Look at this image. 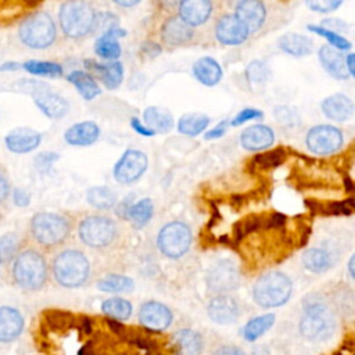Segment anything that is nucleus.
I'll use <instances>...</instances> for the list:
<instances>
[{
  "label": "nucleus",
  "mask_w": 355,
  "mask_h": 355,
  "mask_svg": "<svg viewBox=\"0 0 355 355\" xmlns=\"http://www.w3.org/2000/svg\"><path fill=\"white\" fill-rule=\"evenodd\" d=\"M125 31L121 29V28H112V29H108L105 32H103L96 43H94V53L105 60V61H116L119 57H121V53H122V49H121V44H119V37L121 36H125Z\"/></svg>",
  "instance_id": "nucleus-27"
},
{
  "label": "nucleus",
  "mask_w": 355,
  "mask_h": 355,
  "mask_svg": "<svg viewBox=\"0 0 355 355\" xmlns=\"http://www.w3.org/2000/svg\"><path fill=\"white\" fill-rule=\"evenodd\" d=\"M209 125V116L204 112H187L178 121V132L184 136H198Z\"/></svg>",
  "instance_id": "nucleus-33"
},
{
  "label": "nucleus",
  "mask_w": 355,
  "mask_h": 355,
  "mask_svg": "<svg viewBox=\"0 0 355 355\" xmlns=\"http://www.w3.org/2000/svg\"><path fill=\"white\" fill-rule=\"evenodd\" d=\"M86 200L93 208L100 212H107L112 209L118 202L116 194L107 186L90 187L86 193Z\"/></svg>",
  "instance_id": "nucleus-34"
},
{
  "label": "nucleus",
  "mask_w": 355,
  "mask_h": 355,
  "mask_svg": "<svg viewBox=\"0 0 355 355\" xmlns=\"http://www.w3.org/2000/svg\"><path fill=\"white\" fill-rule=\"evenodd\" d=\"M340 257L337 247L313 245L306 248L301 254V262L304 268L312 273H324L333 268Z\"/></svg>",
  "instance_id": "nucleus-18"
},
{
  "label": "nucleus",
  "mask_w": 355,
  "mask_h": 355,
  "mask_svg": "<svg viewBox=\"0 0 355 355\" xmlns=\"http://www.w3.org/2000/svg\"><path fill=\"white\" fill-rule=\"evenodd\" d=\"M306 29L313 32V33H316V35H319V36H323L329 42V46H331V47H334V49H337L340 51H345V50H349L352 47L351 42L347 37H344V36H341V35H338L336 32L323 29L319 25H306Z\"/></svg>",
  "instance_id": "nucleus-41"
},
{
  "label": "nucleus",
  "mask_w": 355,
  "mask_h": 355,
  "mask_svg": "<svg viewBox=\"0 0 355 355\" xmlns=\"http://www.w3.org/2000/svg\"><path fill=\"white\" fill-rule=\"evenodd\" d=\"M172 319L171 309L158 301H147L139 309V322L150 330L166 329Z\"/></svg>",
  "instance_id": "nucleus-20"
},
{
  "label": "nucleus",
  "mask_w": 355,
  "mask_h": 355,
  "mask_svg": "<svg viewBox=\"0 0 355 355\" xmlns=\"http://www.w3.org/2000/svg\"><path fill=\"white\" fill-rule=\"evenodd\" d=\"M226 128H227V121H222V122L218 123L214 129L208 130V132L204 135V139H205V140H212V139L222 137V136L226 133Z\"/></svg>",
  "instance_id": "nucleus-51"
},
{
  "label": "nucleus",
  "mask_w": 355,
  "mask_h": 355,
  "mask_svg": "<svg viewBox=\"0 0 355 355\" xmlns=\"http://www.w3.org/2000/svg\"><path fill=\"white\" fill-rule=\"evenodd\" d=\"M343 0H311L305 4L315 12H331L343 6Z\"/></svg>",
  "instance_id": "nucleus-45"
},
{
  "label": "nucleus",
  "mask_w": 355,
  "mask_h": 355,
  "mask_svg": "<svg viewBox=\"0 0 355 355\" xmlns=\"http://www.w3.org/2000/svg\"><path fill=\"white\" fill-rule=\"evenodd\" d=\"M140 1H133V0H130V1H115V4L116 6H119V7H135V6H137Z\"/></svg>",
  "instance_id": "nucleus-56"
},
{
  "label": "nucleus",
  "mask_w": 355,
  "mask_h": 355,
  "mask_svg": "<svg viewBox=\"0 0 355 355\" xmlns=\"http://www.w3.org/2000/svg\"><path fill=\"white\" fill-rule=\"evenodd\" d=\"M345 68H347L349 76L352 78L354 73H355V71H354V54L352 53H348L345 55Z\"/></svg>",
  "instance_id": "nucleus-54"
},
{
  "label": "nucleus",
  "mask_w": 355,
  "mask_h": 355,
  "mask_svg": "<svg viewBox=\"0 0 355 355\" xmlns=\"http://www.w3.org/2000/svg\"><path fill=\"white\" fill-rule=\"evenodd\" d=\"M6 147L15 154L33 151L42 141V135L31 128H17L6 136Z\"/></svg>",
  "instance_id": "nucleus-26"
},
{
  "label": "nucleus",
  "mask_w": 355,
  "mask_h": 355,
  "mask_svg": "<svg viewBox=\"0 0 355 355\" xmlns=\"http://www.w3.org/2000/svg\"><path fill=\"white\" fill-rule=\"evenodd\" d=\"M348 273H349V277L354 279V255H351L348 261Z\"/></svg>",
  "instance_id": "nucleus-57"
},
{
  "label": "nucleus",
  "mask_w": 355,
  "mask_h": 355,
  "mask_svg": "<svg viewBox=\"0 0 355 355\" xmlns=\"http://www.w3.org/2000/svg\"><path fill=\"white\" fill-rule=\"evenodd\" d=\"M130 126H132V129L136 132V133H139V135H141V136H147V137H151V136H154L155 133L153 132V130H150L137 116H133V118H130Z\"/></svg>",
  "instance_id": "nucleus-50"
},
{
  "label": "nucleus",
  "mask_w": 355,
  "mask_h": 355,
  "mask_svg": "<svg viewBox=\"0 0 355 355\" xmlns=\"http://www.w3.org/2000/svg\"><path fill=\"white\" fill-rule=\"evenodd\" d=\"M305 143L311 153L316 155H330L343 147L344 136L337 126L322 123L312 126L306 132Z\"/></svg>",
  "instance_id": "nucleus-13"
},
{
  "label": "nucleus",
  "mask_w": 355,
  "mask_h": 355,
  "mask_svg": "<svg viewBox=\"0 0 355 355\" xmlns=\"http://www.w3.org/2000/svg\"><path fill=\"white\" fill-rule=\"evenodd\" d=\"M50 273L55 283L67 288L85 286L92 277L93 266L82 247L68 244L51 254Z\"/></svg>",
  "instance_id": "nucleus-5"
},
{
  "label": "nucleus",
  "mask_w": 355,
  "mask_h": 355,
  "mask_svg": "<svg viewBox=\"0 0 355 355\" xmlns=\"http://www.w3.org/2000/svg\"><path fill=\"white\" fill-rule=\"evenodd\" d=\"M76 216L67 212L42 211L29 220L28 241L46 255L69 244L75 233Z\"/></svg>",
  "instance_id": "nucleus-1"
},
{
  "label": "nucleus",
  "mask_w": 355,
  "mask_h": 355,
  "mask_svg": "<svg viewBox=\"0 0 355 355\" xmlns=\"http://www.w3.org/2000/svg\"><path fill=\"white\" fill-rule=\"evenodd\" d=\"M24 69L36 76H50V78H60L62 75V67L57 62L51 61H37L31 60L22 64Z\"/></svg>",
  "instance_id": "nucleus-40"
},
{
  "label": "nucleus",
  "mask_w": 355,
  "mask_h": 355,
  "mask_svg": "<svg viewBox=\"0 0 355 355\" xmlns=\"http://www.w3.org/2000/svg\"><path fill=\"white\" fill-rule=\"evenodd\" d=\"M273 323H275V315L273 313H265V315H261L258 318H254L244 326L243 336L247 341H255L265 331H268L272 327Z\"/></svg>",
  "instance_id": "nucleus-39"
},
{
  "label": "nucleus",
  "mask_w": 355,
  "mask_h": 355,
  "mask_svg": "<svg viewBox=\"0 0 355 355\" xmlns=\"http://www.w3.org/2000/svg\"><path fill=\"white\" fill-rule=\"evenodd\" d=\"M323 115L333 122H345L354 116V101L343 93H334L327 96L320 103Z\"/></svg>",
  "instance_id": "nucleus-22"
},
{
  "label": "nucleus",
  "mask_w": 355,
  "mask_h": 355,
  "mask_svg": "<svg viewBox=\"0 0 355 355\" xmlns=\"http://www.w3.org/2000/svg\"><path fill=\"white\" fill-rule=\"evenodd\" d=\"M337 322L329 304L322 300H309L300 320L301 334L311 341H323L333 336Z\"/></svg>",
  "instance_id": "nucleus-7"
},
{
  "label": "nucleus",
  "mask_w": 355,
  "mask_h": 355,
  "mask_svg": "<svg viewBox=\"0 0 355 355\" xmlns=\"http://www.w3.org/2000/svg\"><path fill=\"white\" fill-rule=\"evenodd\" d=\"M240 284V270L236 262L230 258L218 259L209 268L207 273L208 288L218 294H227L233 291Z\"/></svg>",
  "instance_id": "nucleus-15"
},
{
  "label": "nucleus",
  "mask_w": 355,
  "mask_h": 355,
  "mask_svg": "<svg viewBox=\"0 0 355 355\" xmlns=\"http://www.w3.org/2000/svg\"><path fill=\"white\" fill-rule=\"evenodd\" d=\"M143 123L154 133H168L173 128L175 119L169 110L150 105L143 111Z\"/></svg>",
  "instance_id": "nucleus-31"
},
{
  "label": "nucleus",
  "mask_w": 355,
  "mask_h": 355,
  "mask_svg": "<svg viewBox=\"0 0 355 355\" xmlns=\"http://www.w3.org/2000/svg\"><path fill=\"white\" fill-rule=\"evenodd\" d=\"M216 3L209 0H183L178 3L176 14L196 31L204 32L209 21L216 15Z\"/></svg>",
  "instance_id": "nucleus-16"
},
{
  "label": "nucleus",
  "mask_w": 355,
  "mask_h": 355,
  "mask_svg": "<svg viewBox=\"0 0 355 355\" xmlns=\"http://www.w3.org/2000/svg\"><path fill=\"white\" fill-rule=\"evenodd\" d=\"M85 67L93 78L96 76L110 90L118 89L123 82V65L119 61L100 64L94 60H85Z\"/></svg>",
  "instance_id": "nucleus-19"
},
{
  "label": "nucleus",
  "mask_w": 355,
  "mask_h": 355,
  "mask_svg": "<svg viewBox=\"0 0 355 355\" xmlns=\"http://www.w3.org/2000/svg\"><path fill=\"white\" fill-rule=\"evenodd\" d=\"M263 118V112L261 110L257 108H244L241 111H239V114H236V116L230 121L232 126H240L247 121H252V119H262Z\"/></svg>",
  "instance_id": "nucleus-46"
},
{
  "label": "nucleus",
  "mask_w": 355,
  "mask_h": 355,
  "mask_svg": "<svg viewBox=\"0 0 355 355\" xmlns=\"http://www.w3.org/2000/svg\"><path fill=\"white\" fill-rule=\"evenodd\" d=\"M19 68L18 62H6L0 65V71H17Z\"/></svg>",
  "instance_id": "nucleus-55"
},
{
  "label": "nucleus",
  "mask_w": 355,
  "mask_h": 355,
  "mask_svg": "<svg viewBox=\"0 0 355 355\" xmlns=\"http://www.w3.org/2000/svg\"><path fill=\"white\" fill-rule=\"evenodd\" d=\"M284 158H286V153L282 148H277V150H272V151L255 155L252 162L258 168H275V166H279L284 161Z\"/></svg>",
  "instance_id": "nucleus-43"
},
{
  "label": "nucleus",
  "mask_w": 355,
  "mask_h": 355,
  "mask_svg": "<svg viewBox=\"0 0 355 355\" xmlns=\"http://www.w3.org/2000/svg\"><path fill=\"white\" fill-rule=\"evenodd\" d=\"M18 36L29 49L44 50L55 43L58 31L53 17L49 12L33 11L19 24Z\"/></svg>",
  "instance_id": "nucleus-8"
},
{
  "label": "nucleus",
  "mask_w": 355,
  "mask_h": 355,
  "mask_svg": "<svg viewBox=\"0 0 355 355\" xmlns=\"http://www.w3.org/2000/svg\"><path fill=\"white\" fill-rule=\"evenodd\" d=\"M101 311L115 320H126L132 315V304L121 297H111L103 301Z\"/></svg>",
  "instance_id": "nucleus-38"
},
{
  "label": "nucleus",
  "mask_w": 355,
  "mask_h": 355,
  "mask_svg": "<svg viewBox=\"0 0 355 355\" xmlns=\"http://www.w3.org/2000/svg\"><path fill=\"white\" fill-rule=\"evenodd\" d=\"M318 58L322 68L334 79L345 80L349 76L345 68V55L344 51H340L329 44H323L318 50Z\"/></svg>",
  "instance_id": "nucleus-24"
},
{
  "label": "nucleus",
  "mask_w": 355,
  "mask_h": 355,
  "mask_svg": "<svg viewBox=\"0 0 355 355\" xmlns=\"http://www.w3.org/2000/svg\"><path fill=\"white\" fill-rule=\"evenodd\" d=\"M97 288L104 293H130L135 288V282L129 276L111 273L97 282Z\"/></svg>",
  "instance_id": "nucleus-37"
},
{
  "label": "nucleus",
  "mask_w": 355,
  "mask_h": 355,
  "mask_svg": "<svg viewBox=\"0 0 355 355\" xmlns=\"http://www.w3.org/2000/svg\"><path fill=\"white\" fill-rule=\"evenodd\" d=\"M211 29L215 39L223 46H240L250 39L248 31L232 11L216 12Z\"/></svg>",
  "instance_id": "nucleus-14"
},
{
  "label": "nucleus",
  "mask_w": 355,
  "mask_h": 355,
  "mask_svg": "<svg viewBox=\"0 0 355 355\" xmlns=\"http://www.w3.org/2000/svg\"><path fill=\"white\" fill-rule=\"evenodd\" d=\"M10 275L15 286L26 291L43 288L50 276L47 255L29 241L21 244L10 262Z\"/></svg>",
  "instance_id": "nucleus-4"
},
{
  "label": "nucleus",
  "mask_w": 355,
  "mask_h": 355,
  "mask_svg": "<svg viewBox=\"0 0 355 355\" xmlns=\"http://www.w3.org/2000/svg\"><path fill=\"white\" fill-rule=\"evenodd\" d=\"M293 11L287 4L261 1V0H241L233 4V14L243 22L248 31L250 37L266 35L283 25H286Z\"/></svg>",
  "instance_id": "nucleus-3"
},
{
  "label": "nucleus",
  "mask_w": 355,
  "mask_h": 355,
  "mask_svg": "<svg viewBox=\"0 0 355 355\" xmlns=\"http://www.w3.org/2000/svg\"><path fill=\"white\" fill-rule=\"evenodd\" d=\"M194 78L204 86H215L222 80L223 71L212 57H201L193 64Z\"/></svg>",
  "instance_id": "nucleus-30"
},
{
  "label": "nucleus",
  "mask_w": 355,
  "mask_h": 355,
  "mask_svg": "<svg viewBox=\"0 0 355 355\" xmlns=\"http://www.w3.org/2000/svg\"><path fill=\"white\" fill-rule=\"evenodd\" d=\"M275 143V132L270 126L255 123L245 128L240 135V144L248 151H261L272 147Z\"/></svg>",
  "instance_id": "nucleus-23"
},
{
  "label": "nucleus",
  "mask_w": 355,
  "mask_h": 355,
  "mask_svg": "<svg viewBox=\"0 0 355 355\" xmlns=\"http://www.w3.org/2000/svg\"><path fill=\"white\" fill-rule=\"evenodd\" d=\"M75 234L82 247L105 254L121 245L123 227L121 222L110 214L90 212L76 218Z\"/></svg>",
  "instance_id": "nucleus-2"
},
{
  "label": "nucleus",
  "mask_w": 355,
  "mask_h": 355,
  "mask_svg": "<svg viewBox=\"0 0 355 355\" xmlns=\"http://www.w3.org/2000/svg\"><path fill=\"white\" fill-rule=\"evenodd\" d=\"M208 316L218 324L233 323L240 313L239 304L229 294H218L208 302Z\"/></svg>",
  "instance_id": "nucleus-21"
},
{
  "label": "nucleus",
  "mask_w": 355,
  "mask_h": 355,
  "mask_svg": "<svg viewBox=\"0 0 355 355\" xmlns=\"http://www.w3.org/2000/svg\"><path fill=\"white\" fill-rule=\"evenodd\" d=\"M96 10L92 3L83 0L64 1L58 10V24L65 37L82 40L93 33Z\"/></svg>",
  "instance_id": "nucleus-6"
},
{
  "label": "nucleus",
  "mask_w": 355,
  "mask_h": 355,
  "mask_svg": "<svg viewBox=\"0 0 355 355\" xmlns=\"http://www.w3.org/2000/svg\"><path fill=\"white\" fill-rule=\"evenodd\" d=\"M12 200L17 207H26L31 202V196L24 189H14L12 191Z\"/></svg>",
  "instance_id": "nucleus-49"
},
{
  "label": "nucleus",
  "mask_w": 355,
  "mask_h": 355,
  "mask_svg": "<svg viewBox=\"0 0 355 355\" xmlns=\"http://www.w3.org/2000/svg\"><path fill=\"white\" fill-rule=\"evenodd\" d=\"M173 341L178 348V355H200L201 337L198 333L190 329H182L173 334Z\"/></svg>",
  "instance_id": "nucleus-36"
},
{
  "label": "nucleus",
  "mask_w": 355,
  "mask_h": 355,
  "mask_svg": "<svg viewBox=\"0 0 355 355\" xmlns=\"http://www.w3.org/2000/svg\"><path fill=\"white\" fill-rule=\"evenodd\" d=\"M157 39L158 44L165 49H182L190 47L201 43L204 40V32L196 31L187 24H184L180 17L175 12H168L158 29H157Z\"/></svg>",
  "instance_id": "nucleus-10"
},
{
  "label": "nucleus",
  "mask_w": 355,
  "mask_h": 355,
  "mask_svg": "<svg viewBox=\"0 0 355 355\" xmlns=\"http://www.w3.org/2000/svg\"><path fill=\"white\" fill-rule=\"evenodd\" d=\"M291 293L293 282L280 270L265 272L252 287V298L262 308H275L286 304Z\"/></svg>",
  "instance_id": "nucleus-9"
},
{
  "label": "nucleus",
  "mask_w": 355,
  "mask_h": 355,
  "mask_svg": "<svg viewBox=\"0 0 355 355\" xmlns=\"http://www.w3.org/2000/svg\"><path fill=\"white\" fill-rule=\"evenodd\" d=\"M147 165L148 158L146 153L136 148H129L119 157V159L114 165V179L121 184H130L143 176Z\"/></svg>",
  "instance_id": "nucleus-17"
},
{
  "label": "nucleus",
  "mask_w": 355,
  "mask_h": 355,
  "mask_svg": "<svg viewBox=\"0 0 355 355\" xmlns=\"http://www.w3.org/2000/svg\"><path fill=\"white\" fill-rule=\"evenodd\" d=\"M24 329L22 315L11 306H0V341L15 340Z\"/></svg>",
  "instance_id": "nucleus-29"
},
{
  "label": "nucleus",
  "mask_w": 355,
  "mask_h": 355,
  "mask_svg": "<svg viewBox=\"0 0 355 355\" xmlns=\"http://www.w3.org/2000/svg\"><path fill=\"white\" fill-rule=\"evenodd\" d=\"M100 135L101 129L94 121H82L65 130L64 140L73 147H86L94 144L100 139Z\"/></svg>",
  "instance_id": "nucleus-25"
},
{
  "label": "nucleus",
  "mask_w": 355,
  "mask_h": 355,
  "mask_svg": "<svg viewBox=\"0 0 355 355\" xmlns=\"http://www.w3.org/2000/svg\"><path fill=\"white\" fill-rule=\"evenodd\" d=\"M18 89L31 94L37 108L51 119L62 118L69 111L68 101L61 94L53 92L51 87L44 82L25 79L18 82Z\"/></svg>",
  "instance_id": "nucleus-11"
},
{
  "label": "nucleus",
  "mask_w": 355,
  "mask_h": 355,
  "mask_svg": "<svg viewBox=\"0 0 355 355\" xmlns=\"http://www.w3.org/2000/svg\"><path fill=\"white\" fill-rule=\"evenodd\" d=\"M57 159H58V154H55V153H42V154H39V155L36 157L35 164H36V168H37L39 171H46V169H49V168L51 166V164H53L54 161H57Z\"/></svg>",
  "instance_id": "nucleus-48"
},
{
  "label": "nucleus",
  "mask_w": 355,
  "mask_h": 355,
  "mask_svg": "<svg viewBox=\"0 0 355 355\" xmlns=\"http://www.w3.org/2000/svg\"><path fill=\"white\" fill-rule=\"evenodd\" d=\"M21 247L19 239L14 233H7L0 237V265L8 263L17 255Z\"/></svg>",
  "instance_id": "nucleus-42"
},
{
  "label": "nucleus",
  "mask_w": 355,
  "mask_h": 355,
  "mask_svg": "<svg viewBox=\"0 0 355 355\" xmlns=\"http://www.w3.org/2000/svg\"><path fill=\"white\" fill-rule=\"evenodd\" d=\"M214 355H245L240 348L236 347H222L215 351Z\"/></svg>",
  "instance_id": "nucleus-52"
},
{
  "label": "nucleus",
  "mask_w": 355,
  "mask_h": 355,
  "mask_svg": "<svg viewBox=\"0 0 355 355\" xmlns=\"http://www.w3.org/2000/svg\"><path fill=\"white\" fill-rule=\"evenodd\" d=\"M154 215V204L151 198H141L135 204H130L125 219L129 220L135 227H144Z\"/></svg>",
  "instance_id": "nucleus-35"
},
{
  "label": "nucleus",
  "mask_w": 355,
  "mask_h": 355,
  "mask_svg": "<svg viewBox=\"0 0 355 355\" xmlns=\"http://www.w3.org/2000/svg\"><path fill=\"white\" fill-rule=\"evenodd\" d=\"M320 28L323 29H327V31H331V32H336L340 35V32H345L349 29V25L340 19V18H324L320 21Z\"/></svg>",
  "instance_id": "nucleus-47"
},
{
  "label": "nucleus",
  "mask_w": 355,
  "mask_h": 355,
  "mask_svg": "<svg viewBox=\"0 0 355 355\" xmlns=\"http://www.w3.org/2000/svg\"><path fill=\"white\" fill-rule=\"evenodd\" d=\"M8 196V183L3 175H0V202H3Z\"/></svg>",
  "instance_id": "nucleus-53"
},
{
  "label": "nucleus",
  "mask_w": 355,
  "mask_h": 355,
  "mask_svg": "<svg viewBox=\"0 0 355 355\" xmlns=\"http://www.w3.org/2000/svg\"><path fill=\"white\" fill-rule=\"evenodd\" d=\"M245 76L251 83H262L269 76L268 65L261 60H255L251 64H248L245 69Z\"/></svg>",
  "instance_id": "nucleus-44"
},
{
  "label": "nucleus",
  "mask_w": 355,
  "mask_h": 355,
  "mask_svg": "<svg viewBox=\"0 0 355 355\" xmlns=\"http://www.w3.org/2000/svg\"><path fill=\"white\" fill-rule=\"evenodd\" d=\"M68 82L72 83L76 89V92L86 100L90 101L101 94V89L97 83V80L86 71L75 69L68 73L67 76Z\"/></svg>",
  "instance_id": "nucleus-32"
},
{
  "label": "nucleus",
  "mask_w": 355,
  "mask_h": 355,
  "mask_svg": "<svg viewBox=\"0 0 355 355\" xmlns=\"http://www.w3.org/2000/svg\"><path fill=\"white\" fill-rule=\"evenodd\" d=\"M193 243V233L187 223L172 220L164 225L157 234V247L162 255L179 259L186 255Z\"/></svg>",
  "instance_id": "nucleus-12"
},
{
  "label": "nucleus",
  "mask_w": 355,
  "mask_h": 355,
  "mask_svg": "<svg viewBox=\"0 0 355 355\" xmlns=\"http://www.w3.org/2000/svg\"><path fill=\"white\" fill-rule=\"evenodd\" d=\"M277 47L293 57H306L313 51V40L301 33L290 32L279 36Z\"/></svg>",
  "instance_id": "nucleus-28"
}]
</instances>
